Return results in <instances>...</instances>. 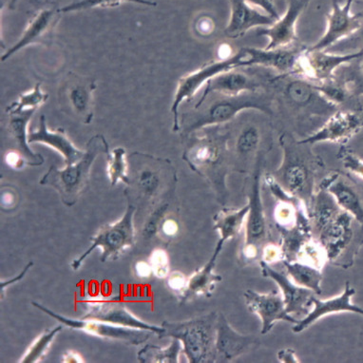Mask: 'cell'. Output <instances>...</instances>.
Wrapping results in <instances>:
<instances>
[{
  "instance_id": "obj_1",
  "label": "cell",
  "mask_w": 363,
  "mask_h": 363,
  "mask_svg": "<svg viewBox=\"0 0 363 363\" xmlns=\"http://www.w3.org/2000/svg\"><path fill=\"white\" fill-rule=\"evenodd\" d=\"M255 110L271 116L273 113L272 99L261 91H248L236 96H222L208 105L195 107V111L183 116L180 130L183 135L189 136L196 131L214 125L225 124L235 118L242 111Z\"/></svg>"
},
{
  "instance_id": "obj_2",
  "label": "cell",
  "mask_w": 363,
  "mask_h": 363,
  "mask_svg": "<svg viewBox=\"0 0 363 363\" xmlns=\"http://www.w3.org/2000/svg\"><path fill=\"white\" fill-rule=\"evenodd\" d=\"M128 202L133 200L155 201L173 191L176 184L174 167L169 159H161L147 153L135 152L128 156Z\"/></svg>"
},
{
  "instance_id": "obj_3",
  "label": "cell",
  "mask_w": 363,
  "mask_h": 363,
  "mask_svg": "<svg viewBox=\"0 0 363 363\" xmlns=\"http://www.w3.org/2000/svg\"><path fill=\"white\" fill-rule=\"evenodd\" d=\"M218 317L219 313L211 312L184 322H164L163 334L158 337L180 340L189 363H215Z\"/></svg>"
},
{
  "instance_id": "obj_4",
  "label": "cell",
  "mask_w": 363,
  "mask_h": 363,
  "mask_svg": "<svg viewBox=\"0 0 363 363\" xmlns=\"http://www.w3.org/2000/svg\"><path fill=\"white\" fill-rule=\"evenodd\" d=\"M110 152L105 136L96 134L89 139L83 157L66 169L50 167L48 172L40 179V185L54 188L60 194L64 205L72 206L79 199L89 180L91 167L101 153Z\"/></svg>"
},
{
  "instance_id": "obj_5",
  "label": "cell",
  "mask_w": 363,
  "mask_h": 363,
  "mask_svg": "<svg viewBox=\"0 0 363 363\" xmlns=\"http://www.w3.org/2000/svg\"><path fill=\"white\" fill-rule=\"evenodd\" d=\"M281 147L283 163L273 176L284 191L303 201L308 208L315 194V172L319 167L317 158L310 150L304 149L306 144L298 141L295 144L286 136H281Z\"/></svg>"
},
{
  "instance_id": "obj_6",
  "label": "cell",
  "mask_w": 363,
  "mask_h": 363,
  "mask_svg": "<svg viewBox=\"0 0 363 363\" xmlns=\"http://www.w3.org/2000/svg\"><path fill=\"white\" fill-rule=\"evenodd\" d=\"M136 208L133 203H128L121 219L113 223L103 225L96 235L89 241L91 245L77 259L72 262V269H79L83 262L96 248L101 247V262L108 259H117L125 250L135 244V231H134L133 217Z\"/></svg>"
},
{
  "instance_id": "obj_7",
  "label": "cell",
  "mask_w": 363,
  "mask_h": 363,
  "mask_svg": "<svg viewBox=\"0 0 363 363\" xmlns=\"http://www.w3.org/2000/svg\"><path fill=\"white\" fill-rule=\"evenodd\" d=\"M225 152L220 136L206 133L186 147L183 158L194 172L205 176L217 191H220L225 183Z\"/></svg>"
},
{
  "instance_id": "obj_8",
  "label": "cell",
  "mask_w": 363,
  "mask_h": 363,
  "mask_svg": "<svg viewBox=\"0 0 363 363\" xmlns=\"http://www.w3.org/2000/svg\"><path fill=\"white\" fill-rule=\"evenodd\" d=\"M245 66H247V52L245 51V48H242L235 55H231L230 57L212 61V62L203 65L202 68L180 78L172 106V130L176 133V131L180 130L179 107H180L182 102L185 101V100L189 101V99H191L203 84L208 83L209 79L216 77V75L230 71V69H238Z\"/></svg>"
},
{
  "instance_id": "obj_9",
  "label": "cell",
  "mask_w": 363,
  "mask_h": 363,
  "mask_svg": "<svg viewBox=\"0 0 363 363\" xmlns=\"http://www.w3.org/2000/svg\"><path fill=\"white\" fill-rule=\"evenodd\" d=\"M96 79L69 72L58 89V104L66 116L83 124H91L94 119Z\"/></svg>"
},
{
  "instance_id": "obj_10",
  "label": "cell",
  "mask_w": 363,
  "mask_h": 363,
  "mask_svg": "<svg viewBox=\"0 0 363 363\" xmlns=\"http://www.w3.org/2000/svg\"><path fill=\"white\" fill-rule=\"evenodd\" d=\"M33 306L45 314L50 315L52 319L57 320L61 325L74 330L85 332L91 336L101 337V339L117 340L130 345H141L152 337L153 332L143 330V329L125 328V326L113 325L101 322V320L82 319H72L52 311L43 304L33 301Z\"/></svg>"
},
{
  "instance_id": "obj_11",
  "label": "cell",
  "mask_w": 363,
  "mask_h": 363,
  "mask_svg": "<svg viewBox=\"0 0 363 363\" xmlns=\"http://www.w3.org/2000/svg\"><path fill=\"white\" fill-rule=\"evenodd\" d=\"M248 211L245 220V239L242 257L252 261L258 257L259 247L264 245L268 237L267 220L261 195V164H257L248 195Z\"/></svg>"
},
{
  "instance_id": "obj_12",
  "label": "cell",
  "mask_w": 363,
  "mask_h": 363,
  "mask_svg": "<svg viewBox=\"0 0 363 363\" xmlns=\"http://www.w3.org/2000/svg\"><path fill=\"white\" fill-rule=\"evenodd\" d=\"M86 310L83 315L85 319L101 320L113 325L125 326V328L149 330L160 337L163 334L162 326L150 325L139 319L118 300L111 298H85L78 301Z\"/></svg>"
},
{
  "instance_id": "obj_13",
  "label": "cell",
  "mask_w": 363,
  "mask_h": 363,
  "mask_svg": "<svg viewBox=\"0 0 363 363\" xmlns=\"http://www.w3.org/2000/svg\"><path fill=\"white\" fill-rule=\"evenodd\" d=\"M354 0H346L340 5L337 0H332V10L328 15V29L317 43L310 47L311 51H325L334 44L359 32L362 26V12L351 13Z\"/></svg>"
},
{
  "instance_id": "obj_14",
  "label": "cell",
  "mask_w": 363,
  "mask_h": 363,
  "mask_svg": "<svg viewBox=\"0 0 363 363\" xmlns=\"http://www.w3.org/2000/svg\"><path fill=\"white\" fill-rule=\"evenodd\" d=\"M244 296L248 310L253 314L258 315L262 320V335L269 333L276 323L287 322L297 325L300 320L287 313L283 295L277 290L259 293L248 289Z\"/></svg>"
},
{
  "instance_id": "obj_15",
  "label": "cell",
  "mask_w": 363,
  "mask_h": 363,
  "mask_svg": "<svg viewBox=\"0 0 363 363\" xmlns=\"http://www.w3.org/2000/svg\"><path fill=\"white\" fill-rule=\"evenodd\" d=\"M363 128V111H337L325 124L300 143L314 145L320 142L345 145Z\"/></svg>"
},
{
  "instance_id": "obj_16",
  "label": "cell",
  "mask_w": 363,
  "mask_h": 363,
  "mask_svg": "<svg viewBox=\"0 0 363 363\" xmlns=\"http://www.w3.org/2000/svg\"><path fill=\"white\" fill-rule=\"evenodd\" d=\"M363 58V48L345 55L328 54L325 51H311L307 48L298 64V74L315 82L331 79L340 68Z\"/></svg>"
},
{
  "instance_id": "obj_17",
  "label": "cell",
  "mask_w": 363,
  "mask_h": 363,
  "mask_svg": "<svg viewBox=\"0 0 363 363\" xmlns=\"http://www.w3.org/2000/svg\"><path fill=\"white\" fill-rule=\"evenodd\" d=\"M60 9L55 7H45L38 10L30 18L19 40L2 55V62L30 45L50 46L55 38V28L60 21Z\"/></svg>"
},
{
  "instance_id": "obj_18",
  "label": "cell",
  "mask_w": 363,
  "mask_h": 363,
  "mask_svg": "<svg viewBox=\"0 0 363 363\" xmlns=\"http://www.w3.org/2000/svg\"><path fill=\"white\" fill-rule=\"evenodd\" d=\"M262 273L264 277L272 279L281 289L286 311L289 315H295L296 319L301 320L306 317L313 306L312 298L315 293L306 287L298 286L286 273L273 269L270 264L264 261L259 262Z\"/></svg>"
},
{
  "instance_id": "obj_19",
  "label": "cell",
  "mask_w": 363,
  "mask_h": 363,
  "mask_svg": "<svg viewBox=\"0 0 363 363\" xmlns=\"http://www.w3.org/2000/svg\"><path fill=\"white\" fill-rule=\"evenodd\" d=\"M336 200L343 211L352 215L363 230V189L359 188L348 176L332 172L320 184Z\"/></svg>"
},
{
  "instance_id": "obj_20",
  "label": "cell",
  "mask_w": 363,
  "mask_h": 363,
  "mask_svg": "<svg viewBox=\"0 0 363 363\" xmlns=\"http://www.w3.org/2000/svg\"><path fill=\"white\" fill-rule=\"evenodd\" d=\"M259 345V337L238 333L228 322L225 315L220 313L217 323L216 362H233Z\"/></svg>"
},
{
  "instance_id": "obj_21",
  "label": "cell",
  "mask_w": 363,
  "mask_h": 363,
  "mask_svg": "<svg viewBox=\"0 0 363 363\" xmlns=\"http://www.w3.org/2000/svg\"><path fill=\"white\" fill-rule=\"evenodd\" d=\"M310 0H289L286 13L281 16L274 24L269 27H262L258 35L268 38L265 50H274L290 46L297 40L298 19L308 6Z\"/></svg>"
},
{
  "instance_id": "obj_22",
  "label": "cell",
  "mask_w": 363,
  "mask_h": 363,
  "mask_svg": "<svg viewBox=\"0 0 363 363\" xmlns=\"http://www.w3.org/2000/svg\"><path fill=\"white\" fill-rule=\"evenodd\" d=\"M247 52V66H264L277 69L281 74H298V64L306 47H284L274 50H265L245 47Z\"/></svg>"
},
{
  "instance_id": "obj_23",
  "label": "cell",
  "mask_w": 363,
  "mask_h": 363,
  "mask_svg": "<svg viewBox=\"0 0 363 363\" xmlns=\"http://www.w3.org/2000/svg\"><path fill=\"white\" fill-rule=\"evenodd\" d=\"M354 294H356V290L351 287L350 283L347 281L342 294L337 296V297L322 301L314 296L312 298L314 308L308 313L306 317L298 320L297 325H295L293 328V332L301 333L322 318L331 314H337V313L351 312L363 315V308L352 303V297Z\"/></svg>"
},
{
  "instance_id": "obj_24",
  "label": "cell",
  "mask_w": 363,
  "mask_h": 363,
  "mask_svg": "<svg viewBox=\"0 0 363 363\" xmlns=\"http://www.w3.org/2000/svg\"><path fill=\"white\" fill-rule=\"evenodd\" d=\"M353 220H356L352 215L342 211L315 239L325 248L328 261L340 259L350 247L354 239Z\"/></svg>"
},
{
  "instance_id": "obj_25",
  "label": "cell",
  "mask_w": 363,
  "mask_h": 363,
  "mask_svg": "<svg viewBox=\"0 0 363 363\" xmlns=\"http://www.w3.org/2000/svg\"><path fill=\"white\" fill-rule=\"evenodd\" d=\"M230 18L225 33L230 38H239L257 27H269L276 19L259 12L245 0H230Z\"/></svg>"
},
{
  "instance_id": "obj_26",
  "label": "cell",
  "mask_w": 363,
  "mask_h": 363,
  "mask_svg": "<svg viewBox=\"0 0 363 363\" xmlns=\"http://www.w3.org/2000/svg\"><path fill=\"white\" fill-rule=\"evenodd\" d=\"M259 88H261V84L254 78L248 77L245 72L237 71V69H230L208 81L197 104L202 103L211 94L236 96L248 91H259Z\"/></svg>"
},
{
  "instance_id": "obj_27",
  "label": "cell",
  "mask_w": 363,
  "mask_h": 363,
  "mask_svg": "<svg viewBox=\"0 0 363 363\" xmlns=\"http://www.w3.org/2000/svg\"><path fill=\"white\" fill-rule=\"evenodd\" d=\"M225 242L219 240L211 259L200 269L188 277V284L184 294L180 297V303L184 304L200 297H211L216 284L222 281V276L215 274L214 268L218 256L223 250Z\"/></svg>"
},
{
  "instance_id": "obj_28",
  "label": "cell",
  "mask_w": 363,
  "mask_h": 363,
  "mask_svg": "<svg viewBox=\"0 0 363 363\" xmlns=\"http://www.w3.org/2000/svg\"><path fill=\"white\" fill-rule=\"evenodd\" d=\"M29 143H42L57 150L63 156L67 166L77 163L83 157L84 153L72 144L62 128L50 130L46 123V117L41 116L39 118L38 130L30 131L28 135Z\"/></svg>"
},
{
  "instance_id": "obj_29",
  "label": "cell",
  "mask_w": 363,
  "mask_h": 363,
  "mask_svg": "<svg viewBox=\"0 0 363 363\" xmlns=\"http://www.w3.org/2000/svg\"><path fill=\"white\" fill-rule=\"evenodd\" d=\"M36 111L38 108H28V110L7 113L10 117L7 131L10 138L13 139L16 152L23 157L27 166L30 167H39L44 163L43 156L33 152L28 141V135H29L27 130L28 125Z\"/></svg>"
},
{
  "instance_id": "obj_30",
  "label": "cell",
  "mask_w": 363,
  "mask_h": 363,
  "mask_svg": "<svg viewBox=\"0 0 363 363\" xmlns=\"http://www.w3.org/2000/svg\"><path fill=\"white\" fill-rule=\"evenodd\" d=\"M250 211V205L239 209L225 208L213 217L214 230L219 233L223 242L235 238L242 230Z\"/></svg>"
},
{
  "instance_id": "obj_31",
  "label": "cell",
  "mask_w": 363,
  "mask_h": 363,
  "mask_svg": "<svg viewBox=\"0 0 363 363\" xmlns=\"http://www.w3.org/2000/svg\"><path fill=\"white\" fill-rule=\"evenodd\" d=\"M281 262L286 268L287 275L295 284L312 290L315 294H322L320 283L323 274L319 268L298 261L289 262L284 259Z\"/></svg>"
},
{
  "instance_id": "obj_32",
  "label": "cell",
  "mask_w": 363,
  "mask_h": 363,
  "mask_svg": "<svg viewBox=\"0 0 363 363\" xmlns=\"http://www.w3.org/2000/svg\"><path fill=\"white\" fill-rule=\"evenodd\" d=\"M284 94L289 102L298 107H314L318 100L325 99L315 88L314 81L312 82L309 78H295L290 80L284 89Z\"/></svg>"
},
{
  "instance_id": "obj_33",
  "label": "cell",
  "mask_w": 363,
  "mask_h": 363,
  "mask_svg": "<svg viewBox=\"0 0 363 363\" xmlns=\"http://www.w3.org/2000/svg\"><path fill=\"white\" fill-rule=\"evenodd\" d=\"M183 352L180 340L172 339L167 347L147 345L138 352V359L142 363H179V356Z\"/></svg>"
},
{
  "instance_id": "obj_34",
  "label": "cell",
  "mask_w": 363,
  "mask_h": 363,
  "mask_svg": "<svg viewBox=\"0 0 363 363\" xmlns=\"http://www.w3.org/2000/svg\"><path fill=\"white\" fill-rule=\"evenodd\" d=\"M62 325L55 326L52 329H47L43 333L39 335L38 337L27 348L23 356L19 359L21 363H38L42 362L48 353L50 348L54 342L58 333L62 330Z\"/></svg>"
},
{
  "instance_id": "obj_35",
  "label": "cell",
  "mask_w": 363,
  "mask_h": 363,
  "mask_svg": "<svg viewBox=\"0 0 363 363\" xmlns=\"http://www.w3.org/2000/svg\"><path fill=\"white\" fill-rule=\"evenodd\" d=\"M108 176L110 178L111 186H116L117 184L124 183L128 186V172H130V166H128V160L127 152L123 147H116L113 152L108 153Z\"/></svg>"
},
{
  "instance_id": "obj_36",
  "label": "cell",
  "mask_w": 363,
  "mask_h": 363,
  "mask_svg": "<svg viewBox=\"0 0 363 363\" xmlns=\"http://www.w3.org/2000/svg\"><path fill=\"white\" fill-rule=\"evenodd\" d=\"M123 2H130V4H138L146 5V6L155 7L157 4L152 0H80V1L74 2L60 8V13L78 12V11H85L93 9V8H113L118 6Z\"/></svg>"
},
{
  "instance_id": "obj_37",
  "label": "cell",
  "mask_w": 363,
  "mask_h": 363,
  "mask_svg": "<svg viewBox=\"0 0 363 363\" xmlns=\"http://www.w3.org/2000/svg\"><path fill=\"white\" fill-rule=\"evenodd\" d=\"M49 96L43 93L41 89V84L38 83L32 91L21 94L16 102L12 103L6 108V113L13 111L28 110V108H38L48 100Z\"/></svg>"
},
{
  "instance_id": "obj_38",
  "label": "cell",
  "mask_w": 363,
  "mask_h": 363,
  "mask_svg": "<svg viewBox=\"0 0 363 363\" xmlns=\"http://www.w3.org/2000/svg\"><path fill=\"white\" fill-rule=\"evenodd\" d=\"M261 134L254 125H247L242 128L236 142V152L240 157H248L258 149Z\"/></svg>"
},
{
  "instance_id": "obj_39",
  "label": "cell",
  "mask_w": 363,
  "mask_h": 363,
  "mask_svg": "<svg viewBox=\"0 0 363 363\" xmlns=\"http://www.w3.org/2000/svg\"><path fill=\"white\" fill-rule=\"evenodd\" d=\"M149 262L152 267V274L158 279H167L169 273V259L166 250L156 248L150 254Z\"/></svg>"
},
{
  "instance_id": "obj_40",
  "label": "cell",
  "mask_w": 363,
  "mask_h": 363,
  "mask_svg": "<svg viewBox=\"0 0 363 363\" xmlns=\"http://www.w3.org/2000/svg\"><path fill=\"white\" fill-rule=\"evenodd\" d=\"M343 82L347 86L351 96H363V72L356 67H348L343 72Z\"/></svg>"
},
{
  "instance_id": "obj_41",
  "label": "cell",
  "mask_w": 363,
  "mask_h": 363,
  "mask_svg": "<svg viewBox=\"0 0 363 363\" xmlns=\"http://www.w3.org/2000/svg\"><path fill=\"white\" fill-rule=\"evenodd\" d=\"M339 158L342 162L343 167L352 174L357 176L363 180V160L359 156L354 155L349 147L342 146L340 147Z\"/></svg>"
},
{
  "instance_id": "obj_42",
  "label": "cell",
  "mask_w": 363,
  "mask_h": 363,
  "mask_svg": "<svg viewBox=\"0 0 363 363\" xmlns=\"http://www.w3.org/2000/svg\"><path fill=\"white\" fill-rule=\"evenodd\" d=\"M167 208H169V205H167V203H163V205L159 206L158 208L152 212V215H150L144 228V234L147 238L152 237L153 234L157 231L162 220H163V216L164 214L166 213Z\"/></svg>"
},
{
  "instance_id": "obj_43",
  "label": "cell",
  "mask_w": 363,
  "mask_h": 363,
  "mask_svg": "<svg viewBox=\"0 0 363 363\" xmlns=\"http://www.w3.org/2000/svg\"><path fill=\"white\" fill-rule=\"evenodd\" d=\"M284 253L281 245L274 242H267L264 245L262 250V261L267 264H275V262H283Z\"/></svg>"
},
{
  "instance_id": "obj_44",
  "label": "cell",
  "mask_w": 363,
  "mask_h": 363,
  "mask_svg": "<svg viewBox=\"0 0 363 363\" xmlns=\"http://www.w3.org/2000/svg\"><path fill=\"white\" fill-rule=\"evenodd\" d=\"M167 284L169 289L180 298L186 289L188 277H186L183 273L175 271V272L170 273L169 277L167 278Z\"/></svg>"
},
{
  "instance_id": "obj_45",
  "label": "cell",
  "mask_w": 363,
  "mask_h": 363,
  "mask_svg": "<svg viewBox=\"0 0 363 363\" xmlns=\"http://www.w3.org/2000/svg\"><path fill=\"white\" fill-rule=\"evenodd\" d=\"M245 1L254 7L259 8V9L264 11L265 13H267L271 18L276 19V21L281 18L277 7H276L274 4V0H245Z\"/></svg>"
},
{
  "instance_id": "obj_46",
  "label": "cell",
  "mask_w": 363,
  "mask_h": 363,
  "mask_svg": "<svg viewBox=\"0 0 363 363\" xmlns=\"http://www.w3.org/2000/svg\"><path fill=\"white\" fill-rule=\"evenodd\" d=\"M18 196L12 189L2 191L1 208L4 211H12L18 206Z\"/></svg>"
},
{
  "instance_id": "obj_47",
  "label": "cell",
  "mask_w": 363,
  "mask_h": 363,
  "mask_svg": "<svg viewBox=\"0 0 363 363\" xmlns=\"http://www.w3.org/2000/svg\"><path fill=\"white\" fill-rule=\"evenodd\" d=\"M159 228H160L162 234L167 237V238H173L179 233L178 223L175 220L172 219V218H167V219L162 220Z\"/></svg>"
},
{
  "instance_id": "obj_48",
  "label": "cell",
  "mask_w": 363,
  "mask_h": 363,
  "mask_svg": "<svg viewBox=\"0 0 363 363\" xmlns=\"http://www.w3.org/2000/svg\"><path fill=\"white\" fill-rule=\"evenodd\" d=\"M33 262H30L29 264L26 265V267L24 268L23 271L16 276V277L10 279V280L7 281H1L0 283V290H1V298H4V291L7 289L8 286H12L13 284L18 283V281H21L22 279L25 277V275L27 274L28 270H30V268L33 267Z\"/></svg>"
},
{
  "instance_id": "obj_49",
  "label": "cell",
  "mask_w": 363,
  "mask_h": 363,
  "mask_svg": "<svg viewBox=\"0 0 363 363\" xmlns=\"http://www.w3.org/2000/svg\"><path fill=\"white\" fill-rule=\"evenodd\" d=\"M136 275L142 279L150 278L152 274V267H150V262H136L135 267Z\"/></svg>"
},
{
  "instance_id": "obj_50",
  "label": "cell",
  "mask_w": 363,
  "mask_h": 363,
  "mask_svg": "<svg viewBox=\"0 0 363 363\" xmlns=\"http://www.w3.org/2000/svg\"><path fill=\"white\" fill-rule=\"evenodd\" d=\"M61 362L63 363H84L85 362V359L82 354H80L77 351L74 350H68L66 351L65 353L63 354L62 357H61Z\"/></svg>"
},
{
  "instance_id": "obj_51",
  "label": "cell",
  "mask_w": 363,
  "mask_h": 363,
  "mask_svg": "<svg viewBox=\"0 0 363 363\" xmlns=\"http://www.w3.org/2000/svg\"><path fill=\"white\" fill-rule=\"evenodd\" d=\"M278 359L281 362H300L294 350L292 349H284L278 353Z\"/></svg>"
},
{
  "instance_id": "obj_52",
  "label": "cell",
  "mask_w": 363,
  "mask_h": 363,
  "mask_svg": "<svg viewBox=\"0 0 363 363\" xmlns=\"http://www.w3.org/2000/svg\"><path fill=\"white\" fill-rule=\"evenodd\" d=\"M18 0H10L9 4V9L13 10L15 9L16 2H18Z\"/></svg>"
}]
</instances>
